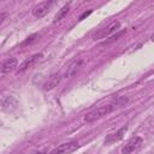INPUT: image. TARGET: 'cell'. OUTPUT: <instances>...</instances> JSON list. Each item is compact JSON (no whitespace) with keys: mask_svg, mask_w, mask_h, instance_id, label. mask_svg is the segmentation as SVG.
I'll return each mask as SVG.
<instances>
[{"mask_svg":"<svg viewBox=\"0 0 154 154\" xmlns=\"http://www.w3.org/2000/svg\"><path fill=\"white\" fill-rule=\"evenodd\" d=\"M119 26H120V23L118 22V20H113V22H111L107 26H105V28H102V29H100L99 31H96L94 35H93V40H102V38H106L107 36H109L111 34H113L114 31H117L118 29H119Z\"/></svg>","mask_w":154,"mask_h":154,"instance_id":"2","label":"cell"},{"mask_svg":"<svg viewBox=\"0 0 154 154\" xmlns=\"http://www.w3.org/2000/svg\"><path fill=\"white\" fill-rule=\"evenodd\" d=\"M69 10H70V4H66L65 6H63L59 11H58V13L54 16V19H53V23H57V22H59V20H61L66 14H67V12H69Z\"/></svg>","mask_w":154,"mask_h":154,"instance_id":"11","label":"cell"},{"mask_svg":"<svg viewBox=\"0 0 154 154\" xmlns=\"http://www.w3.org/2000/svg\"><path fill=\"white\" fill-rule=\"evenodd\" d=\"M126 130H128V128H126V126H123V128H120L118 131L109 134V135L105 138V144H111V143H114V142L120 141V140L124 137Z\"/></svg>","mask_w":154,"mask_h":154,"instance_id":"7","label":"cell"},{"mask_svg":"<svg viewBox=\"0 0 154 154\" xmlns=\"http://www.w3.org/2000/svg\"><path fill=\"white\" fill-rule=\"evenodd\" d=\"M41 57H42V55L38 53V54H34V55H31L30 58L25 59V60L19 65V67H18V72H22V71H24V70H26V69H29V67H32V66L36 64V61H37Z\"/></svg>","mask_w":154,"mask_h":154,"instance_id":"8","label":"cell"},{"mask_svg":"<svg viewBox=\"0 0 154 154\" xmlns=\"http://www.w3.org/2000/svg\"><path fill=\"white\" fill-rule=\"evenodd\" d=\"M17 107V100L13 95H2L1 96V108L4 111H12Z\"/></svg>","mask_w":154,"mask_h":154,"instance_id":"6","label":"cell"},{"mask_svg":"<svg viewBox=\"0 0 154 154\" xmlns=\"http://www.w3.org/2000/svg\"><path fill=\"white\" fill-rule=\"evenodd\" d=\"M150 40H152V41H153V42H154V34H153V35H152V36H150Z\"/></svg>","mask_w":154,"mask_h":154,"instance_id":"18","label":"cell"},{"mask_svg":"<svg viewBox=\"0 0 154 154\" xmlns=\"http://www.w3.org/2000/svg\"><path fill=\"white\" fill-rule=\"evenodd\" d=\"M126 102H128V97L122 96V97H117V99L114 100V103H113V105H116V106H123V105H125Z\"/></svg>","mask_w":154,"mask_h":154,"instance_id":"14","label":"cell"},{"mask_svg":"<svg viewBox=\"0 0 154 154\" xmlns=\"http://www.w3.org/2000/svg\"><path fill=\"white\" fill-rule=\"evenodd\" d=\"M78 147H79L78 142L71 141V142H66V143L60 144L59 147L54 148V149H53L52 152H49L48 154H70V153H72L73 150H76Z\"/></svg>","mask_w":154,"mask_h":154,"instance_id":"4","label":"cell"},{"mask_svg":"<svg viewBox=\"0 0 154 154\" xmlns=\"http://www.w3.org/2000/svg\"><path fill=\"white\" fill-rule=\"evenodd\" d=\"M81 64H82V61H75L73 64H71L70 67L67 69L65 76H66V77H73V76L77 73V70H78V67L81 66Z\"/></svg>","mask_w":154,"mask_h":154,"instance_id":"12","label":"cell"},{"mask_svg":"<svg viewBox=\"0 0 154 154\" xmlns=\"http://www.w3.org/2000/svg\"><path fill=\"white\" fill-rule=\"evenodd\" d=\"M17 66V59L16 58H10L8 60H6L1 67V73L5 75V73H8L11 72L14 67Z\"/></svg>","mask_w":154,"mask_h":154,"instance_id":"10","label":"cell"},{"mask_svg":"<svg viewBox=\"0 0 154 154\" xmlns=\"http://www.w3.org/2000/svg\"><path fill=\"white\" fill-rule=\"evenodd\" d=\"M51 6H52V1H42V2L37 4L36 6H34L32 14L37 18H42L43 16H46L48 13Z\"/></svg>","mask_w":154,"mask_h":154,"instance_id":"5","label":"cell"},{"mask_svg":"<svg viewBox=\"0 0 154 154\" xmlns=\"http://www.w3.org/2000/svg\"><path fill=\"white\" fill-rule=\"evenodd\" d=\"M60 81H61V77H60L59 75H53V76H51V77L48 78V81L43 84V89H45V90H52V89H54L55 87H58V84L60 83Z\"/></svg>","mask_w":154,"mask_h":154,"instance_id":"9","label":"cell"},{"mask_svg":"<svg viewBox=\"0 0 154 154\" xmlns=\"http://www.w3.org/2000/svg\"><path fill=\"white\" fill-rule=\"evenodd\" d=\"M6 17H7V13H5V12H2L1 14H0V24H4V22L6 20Z\"/></svg>","mask_w":154,"mask_h":154,"instance_id":"15","label":"cell"},{"mask_svg":"<svg viewBox=\"0 0 154 154\" xmlns=\"http://www.w3.org/2000/svg\"><path fill=\"white\" fill-rule=\"evenodd\" d=\"M90 13H91V10H89L88 12H84V13H83V14H82V16L79 17V20H82V19H84V18H85V17H88V16H89Z\"/></svg>","mask_w":154,"mask_h":154,"instance_id":"16","label":"cell"},{"mask_svg":"<svg viewBox=\"0 0 154 154\" xmlns=\"http://www.w3.org/2000/svg\"><path fill=\"white\" fill-rule=\"evenodd\" d=\"M142 143H143V140L140 136H135L131 140H129L128 143L122 148V153L123 154H132L141 148Z\"/></svg>","mask_w":154,"mask_h":154,"instance_id":"3","label":"cell"},{"mask_svg":"<svg viewBox=\"0 0 154 154\" xmlns=\"http://www.w3.org/2000/svg\"><path fill=\"white\" fill-rule=\"evenodd\" d=\"M47 152L46 150H42V152H38V153H34V154H46Z\"/></svg>","mask_w":154,"mask_h":154,"instance_id":"17","label":"cell"},{"mask_svg":"<svg viewBox=\"0 0 154 154\" xmlns=\"http://www.w3.org/2000/svg\"><path fill=\"white\" fill-rule=\"evenodd\" d=\"M114 106L113 105H105V106H100L90 112H88L85 116H84V120L90 123V122H94V120H97L105 116H107L108 113H111L113 111Z\"/></svg>","mask_w":154,"mask_h":154,"instance_id":"1","label":"cell"},{"mask_svg":"<svg viewBox=\"0 0 154 154\" xmlns=\"http://www.w3.org/2000/svg\"><path fill=\"white\" fill-rule=\"evenodd\" d=\"M36 37H37V34H32V35H30V36H29V37H26V40L22 43V46H28V45L32 43L34 41H36Z\"/></svg>","mask_w":154,"mask_h":154,"instance_id":"13","label":"cell"}]
</instances>
